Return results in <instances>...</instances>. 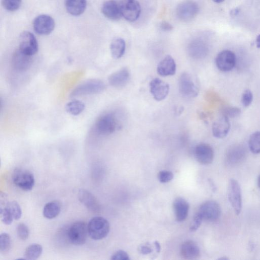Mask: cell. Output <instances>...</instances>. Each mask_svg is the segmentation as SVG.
I'll use <instances>...</instances> for the list:
<instances>
[{
    "mask_svg": "<svg viewBox=\"0 0 260 260\" xmlns=\"http://www.w3.org/2000/svg\"><path fill=\"white\" fill-rule=\"evenodd\" d=\"M69 241L75 245H82L87 240L88 227L84 221H77L67 229Z\"/></svg>",
    "mask_w": 260,
    "mask_h": 260,
    "instance_id": "cell-1",
    "label": "cell"
},
{
    "mask_svg": "<svg viewBox=\"0 0 260 260\" xmlns=\"http://www.w3.org/2000/svg\"><path fill=\"white\" fill-rule=\"evenodd\" d=\"M105 89L106 85L103 81L97 79L89 80L84 82L73 90L71 97H77L97 94L102 92Z\"/></svg>",
    "mask_w": 260,
    "mask_h": 260,
    "instance_id": "cell-2",
    "label": "cell"
},
{
    "mask_svg": "<svg viewBox=\"0 0 260 260\" xmlns=\"http://www.w3.org/2000/svg\"><path fill=\"white\" fill-rule=\"evenodd\" d=\"M118 127L115 116L111 113H105L100 116L95 124L96 133L101 136H109L113 134Z\"/></svg>",
    "mask_w": 260,
    "mask_h": 260,
    "instance_id": "cell-3",
    "label": "cell"
},
{
    "mask_svg": "<svg viewBox=\"0 0 260 260\" xmlns=\"http://www.w3.org/2000/svg\"><path fill=\"white\" fill-rule=\"evenodd\" d=\"M88 233L94 240H101L105 238L110 231V224L105 218L96 217L92 218L88 225Z\"/></svg>",
    "mask_w": 260,
    "mask_h": 260,
    "instance_id": "cell-4",
    "label": "cell"
},
{
    "mask_svg": "<svg viewBox=\"0 0 260 260\" xmlns=\"http://www.w3.org/2000/svg\"><path fill=\"white\" fill-rule=\"evenodd\" d=\"M13 181L17 187L25 191L32 190L35 182L31 172L20 168H17L14 171Z\"/></svg>",
    "mask_w": 260,
    "mask_h": 260,
    "instance_id": "cell-5",
    "label": "cell"
},
{
    "mask_svg": "<svg viewBox=\"0 0 260 260\" xmlns=\"http://www.w3.org/2000/svg\"><path fill=\"white\" fill-rule=\"evenodd\" d=\"M121 16L127 21H136L141 14V7L137 0H122L119 3Z\"/></svg>",
    "mask_w": 260,
    "mask_h": 260,
    "instance_id": "cell-6",
    "label": "cell"
},
{
    "mask_svg": "<svg viewBox=\"0 0 260 260\" xmlns=\"http://www.w3.org/2000/svg\"><path fill=\"white\" fill-rule=\"evenodd\" d=\"M179 89L180 94L185 98H192L197 97L200 89L191 76L187 73H183L180 77Z\"/></svg>",
    "mask_w": 260,
    "mask_h": 260,
    "instance_id": "cell-7",
    "label": "cell"
},
{
    "mask_svg": "<svg viewBox=\"0 0 260 260\" xmlns=\"http://www.w3.org/2000/svg\"><path fill=\"white\" fill-rule=\"evenodd\" d=\"M228 197L229 202L234 211L239 215L242 210V192L239 182L235 179H231L229 183Z\"/></svg>",
    "mask_w": 260,
    "mask_h": 260,
    "instance_id": "cell-8",
    "label": "cell"
},
{
    "mask_svg": "<svg viewBox=\"0 0 260 260\" xmlns=\"http://www.w3.org/2000/svg\"><path fill=\"white\" fill-rule=\"evenodd\" d=\"M199 11V7L196 3L190 0H185L177 6L176 14L180 20L187 22L196 17Z\"/></svg>",
    "mask_w": 260,
    "mask_h": 260,
    "instance_id": "cell-9",
    "label": "cell"
},
{
    "mask_svg": "<svg viewBox=\"0 0 260 260\" xmlns=\"http://www.w3.org/2000/svg\"><path fill=\"white\" fill-rule=\"evenodd\" d=\"M22 51L33 56L38 50V44L35 36L28 31L23 32L19 39V48Z\"/></svg>",
    "mask_w": 260,
    "mask_h": 260,
    "instance_id": "cell-10",
    "label": "cell"
},
{
    "mask_svg": "<svg viewBox=\"0 0 260 260\" xmlns=\"http://www.w3.org/2000/svg\"><path fill=\"white\" fill-rule=\"evenodd\" d=\"M204 220L214 222L221 216V210L220 205L215 201H210L204 203L198 212Z\"/></svg>",
    "mask_w": 260,
    "mask_h": 260,
    "instance_id": "cell-11",
    "label": "cell"
},
{
    "mask_svg": "<svg viewBox=\"0 0 260 260\" xmlns=\"http://www.w3.org/2000/svg\"><path fill=\"white\" fill-rule=\"evenodd\" d=\"M236 62V55L233 52L225 50L220 52L216 58L217 68L222 72H228L235 67Z\"/></svg>",
    "mask_w": 260,
    "mask_h": 260,
    "instance_id": "cell-12",
    "label": "cell"
},
{
    "mask_svg": "<svg viewBox=\"0 0 260 260\" xmlns=\"http://www.w3.org/2000/svg\"><path fill=\"white\" fill-rule=\"evenodd\" d=\"M35 32L40 35L50 34L55 28V22L50 16L42 15L36 17L33 21Z\"/></svg>",
    "mask_w": 260,
    "mask_h": 260,
    "instance_id": "cell-13",
    "label": "cell"
},
{
    "mask_svg": "<svg viewBox=\"0 0 260 260\" xmlns=\"http://www.w3.org/2000/svg\"><path fill=\"white\" fill-rule=\"evenodd\" d=\"M32 56L23 52L20 49L16 50L12 58L13 69L18 72H24L28 71L32 63Z\"/></svg>",
    "mask_w": 260,
    "mask_h": 260,
    "instance_id": "cell-14",
    "label": "cell"
},
{
    "mask_svg": "<svg viewBox=\"0 0 260 260\" xmlns=\"http://www.w3.org/2000/svg\"><path fill=\"white\" fill-rule=\"evenodd\" d=\"M194 156L200 163L208 165L212 164L214 161V151L210 145L201 144L195 148Z\"/></svg>",
    "mask_w": 260,
    "mask_h": 260,
    "instance_id": "cell-15",
    "label": "cell"
},
{
    "mask_svg": "<svg viewBox=\"0 0 260 260\" xmlns=\"http://www.w3.org/2000/svg\"><path fill=\"white\" fill-rule=\"evenodd\" d=\"M150 87L151 93L158 101L164 100L169 92V85L158 78L153 80L150 84Z\"/></svg>",
    "mask_w": 260,
    "mask_h": 260,
    "instance_id": "cell-16",
    "label": "cell"
},
{
    "mask_svg": "<svg viewBox=\"0 0 260 260\" xmlns=\"http://www.w3.org/2000/svg\"><path fill=\"white\" fill-rule=\"evenodd\" d=\"M78 199L89 211L98 213L100 210V206L94 195L86 189H80L78 193Z\"/></svg>",
    "mask_w": 260,
    "mask_h": 260,
    "instance_id": "cell-17",
    "label": "cell"
},
{
    "mask_svg": "<svg viewBox=\"0 0 260 260\" xmlns=\"http://www.w3.org/2000/svg\"><path fill=\"white\" fill-rule=\"evenodd\" d=\"M246 156L245 148L241 145H235L227 150L226 160L229 165L234 166L242 162Z\"/></svg>",
    "mask_w": 260,
    "mask_h": 260,
    "instance_id": "cell-18",
    "label": "cell"
},
{
    "mask_svg": "<svg viewBox=\"0 0 260 260\" xmlns=\"http://www.w3.org/2000/svg\"><path fill=\"white\" fill-rule=\"evenodd\" d=\"M230 128L231 124L229 118L223 115L213 125V135L217 139H224L228 135Z\"/></svg>",
    "mask_w": 260,
    "mask_h": 260,
    "instance_id": "cell-19",
    "label": "cell"
},
{
    "mask_svg": "<svg viewBox=\"0 0 260 260\" xmlns=\"http://www.w3.org/2000/svg\"><path fill=\"white\" fill-rule=\"evenodd\" d=\"M103 15L112 21H118L122 17L119 3L114 0H109L104 3L102 7Z\"/></svg>",
    "mask_w": 260,
    "mask_h": 260,
    "instance_id": "cell-20",
    "label": "cell"
},
{
    "mask_svg": "<svg viewBox=\"0 0 260 260\" xmlns=\"http://www.w3.org/2000/svg\"><path fill=\"white\" fill-rule=\"evenodd\" d=\"M176 71V63L170 55H167L162 59L157 67L158 74L163 77L174 76Z\"/></svg>",
    "mask_w": 260,
    "mask_h": 260,
    "instance_id": "cell-21",
    "label": "cell"
},
{
    "mask_svg": "<svg viewBox=\"0 0 260 260\" xmlns=\"http://www.w3.org/2000/svg\"><path fill=\"white\" fill-rule=\"evenodd\" d=\"M129 77V72L128 69L123 68L111 74L108 78V83L114 88H122L127 83Z\"/></svg>",
    "mask_w": 260,
    "mask_h": 260,
    "instance_id": "cell-22",
    "label": "cell"
},
{
    "mask_svg": "<svg viewBox=\"0 0 260 260\" xmlns=\"http://www.w3.org/2000/svg\"><path fill=\"white\" fill-rule=\"evenodd\" d=\"M180 253L185 259L197 258L201 253L200 248L197 243L191 240L184 242L181 245Z\"/></svg>",
    "mask_w": 260,
    "mask_h": 260,
    "instance_id": "cell-23",
    "label": "cell"
},
{
    "mask_svg": "<svg viewBox=\"0 0 260 260\" xmlns=\"http://www.w3.org/2000/svg\"><path fill=\"white\" fill-rule=\"evenodd\" d=\"M173 207L176 221L181 222L185 221L188 214V203L182 198H177L174 201Z\"/></svg>",
    "mask_w": 260,
    "mask_h": 260,
    "instance_id": "cell-24",
    "label": "cell"
},
{
    "mask_svg": "<svg viewBox=\"0 0 260 260\" xmlns=\"http://www.w3.org/2000/svg\"><path fill=\"white\" fill-rule=\"evenodd\" d=\"M65 8L68 12L74 16L82 15L87 8V0H65Z\"/></svg>",
    "mask_w": 260,
    "mask_h": 260,
    "instance_id": "cell-25",
    "label": "cell"
},
{
    "mask_svg": "<svg viewBox=\"0 0 260 260\" xmlns=\"http://www.w3.org/2000/svg\"><path fill=\"white\" fill-rule=\"evenodd\" d=\"M188 50L190 56L194 58L199 59L204 58L207 55L208 48L203 41L196 40L189 44Z\"/></svg>",
    "mask_w": 260,
    "mask_h": 260,
    "instance_id": "cell-26",
    "label": "cell"
},
{
    "mask_svg": "<svg viewBox=\"0 0 260 260\" xmlns=\"http://www.w3.org/2000/svg\"><path fill=\"white\" fill-rule=\"evenodd\" d=\"M61 211L60 203L56 201L47 203L44 207L43 214L47 219H53L57 217Z\"/></svg>",
    "mask_w": 260,
    "mask_h": 260,
    "instance_id": "cell-27",
    "label": "cell"
},
{
    "mask_svg": "<svg viewBox=\"0 0 260 260\" xmlns=\"http://www.w3.org/2000/svg\"><path fill=\"white\" fill-rule=\"evenodd\" d=\"M125 50V43L121 38H115L110 44L111 55L114 58H121L124 54Z\"/></svg>",
    "mask_w": 260,
    "mask_h": 260,
    "instance_id": "cell-28",
    "label": "cell"
},
{
    "mask_svg": "<svg viewBox=\"0 0 260 260\" xmlns=\"http://www.w3.org/2000/svg\"><path fill=\"white\" fill-rule=\"evenodd\" d=\"M43 251L42 245L39 244H33L28 246L24 253L25 259L35 260L38 259Z\"/></svg>",
    "mask_w": 260,
    "mask_h": 260,
    "instance_id": "cell-29",
    "label": "cell"
},
{
    "mask_svg": "<svg viewBox=\"0 0 260 260\" xmlns=\"http://www.w3.org/2000/svg\"><path fill=\"white\" fill-rule=\"evenodd\" d=\"M85 108V105L84 103L79 100L71 101L65 106L67 111L73 115L80 114L84 110Z\"/></svg>",
    "mask_w": 260,
    "mask_h": 260,
    "instance_id": "cell-30",
    "label": "cell"
},
{
    "mask_svg": "<svg viewBox=\"0 0 260 260\" xmlns=\"http://www.w3.org/2000/svg\"><path fill=\"white\" fill-rule=\"evenodd\" d=\"M248 145L249 150L253 154H260V132H256L250 136Z\"/></svg>",
    "mask_w": 260,
    "mask_h": 260,
    "instance_id": "cell-31",
    "label": "cell"
},
{
    "mask_svg": "<svg viewBox=\"0 0 260 260\" xmlns=\"http://www.w3.org/2000/svg\"><path fill=\"white\" fill-rule=\"evenodd\" d=\"M12 246L10 235L7 233H3L0 235V251L6 252L10 250Z\"/></svg>",
    "mask_w": 260,
    "mask_h": 260,
    "instance_id": "cell-32",
    "label": "cell"
},
{
    "mask_svg": "<svg viewBox=\"0 0 260 260\" xmlns=\"http://www.w3.org/2000/svg\"><path fill=\"white\" fill-rule=\"evenodd\" d=\"M0 215H1L2 221L6 225H11L14 220V217L8 206V203L5 205V208H1Z\"/></svg>",
    "mask_w": 260,
    "mask_h": 260,
    "instance_id": "cell-33",
    "label": "cell"
},
{
    "mask_svg": "<svg viewBox=\"0 0 260 260\" xmlns=\"http://www.w3.org/2000/svg\"><path fill=\"white\" fill-rule=\"evenodd\" d=\"M4 8L8 11L14 12L21 7L22 0H2Z\"/></svg>",
    "mask_w": 260,
    "mask_h": 260,
    "instance_id": "cell-34",
    "label": "cell"
},
{
    "mask_svg": "<svg viewBox=\"0 0 260 260\" xmlns=\"http://www.w3.org/2000/svg\"><path fill=\"white\" fill-rule=\"evenodd\" d=\"M8 206L11 211L14 220H19L21 218L22 216V210L20 206L17 202L8 203Z\"/></svg>",
    "mask_w": 260,
    "mask_h": 260,
    "instance_id": "cell-35",
    "label": "cell"
},
{
    "mask_svg": "<svg viewBox=\"0 0 260 260\" xmlns=\"http://www.w3.org/2000/svg\"><path fill=\"white\" fill-rule=\"evenodd\" d=\"M17 234L19 238L22 240H27L30 235L28 226L24 223H20L17 227Z\"/></svg>",
    "mask_w": 260,
    "mask_h": 260,
    "instance_id": "cell-36",
    "label": "cell"
},
{
    "mask_svg": "<svg viewBox=\"0 0 260 260\" xmlns=\"http://www.w3.org/2000/svg\"><path fill=\"white\" fill-rule=\"evenodd\" d=\"M241 113V110L237 107H227L224 109L223 115L229 118H235Z\"/></svg>",
    "mask_w": 260,
    "mask_h": 260,
    "instance_id": "cell-37",
    "label": "cell"
},
{
    "mask_svg": "<svg viewBox=\"0 0 260 260\" xmlns=\"http://www.w3.org/2000/svg\"><path fill=\"white\" fill-rule=\"evenodd\" d=\"M174 177L173 173L170 171L163 170L159 172L158 178L162 183H167L171 181Z\"/></svg>",
    "mask_w": 260,
    "mask_h": 260,
    "instance_id": "cell-38",
    "label": "cell"
},
{
    "mask_svg": "<svg viewBox=\"0 0 260 260\" xmlns=\"http://www.w3.org/2000/svg\"><path fill=\"white\" fill-rule=\"evenodd\" d=\"M203 220V218L199 213L195 215L190 226V231L191 232L197 231L201 227Z\"/></svg>",
    "mask_w": 260,
    "mask_h": 260,
    "instance_id": "cell-39",
    "label": "cell"
},
{
    "mask_svg": "<svg viewBox=\"0 0 260 260\" xmlns=\"http://www.w3.org/2000/svg\"><path fill=\"white\" fill-rule=\"evenodd\" d=\"M253 95L249 90H245L242 96V103L244 107H248L252 102Z\"/></svg>",
    "mask_w": 260,
    "mask_h": 260,
    "instance_id": "cell-40",
    "label": "cell"
},
{
    "mask_svg": "<svg viewBox=\"0 0 260 260\" xmlns=\"http://www.w3.org/2000/svg\"><path fill=\"white\" fill-rule=\"evenodd\" d=\"M111 259L112 260H128L129 257L125 251L119 250L112 255Z\"/></svg>",
    "mask_w": 260,
    "mask_h": 260,
    "instance_id": "cell-41",
    "label": "cell"
},
{
    "mask_svg": "<svg viewBox=\"0 0 260 260\" xmlns=\"http://www.w3.org/2000/svg\"><path fill=\"white\" fill-rule=\"evenodd\" d=\"M161 29L165 32L170 31L172 30L173 27L171 24L166 22H163L161 24Z\"/></svg>",
    "mask_w": 260,
    "mask_h": 260,
    "instance_id": "cell-42",
    "label": "cell"
},
{
    "mask_svg": "<svg viewBox=\"0 0 260 260\" xmlns=\"http://www.w3.org/2000/svg\"><path fill=\"white\" fill-rule=\"evenodd\" d=\"M152 249L148 245H142L140 248V252L143 254H148L152 252Z\"/></svg>",
    "mask_w": 260,
    "mask_h": 260,
    "instance_id": "cell-43",
    "label": "cell"
},
{
    "mask_svg": "<svg viewBox=\"0 0 260 260\" xmlns=\"http://www.w3.org/2000/svg\"><path fill=\"white\" fill-rule=\"evenodd\" d=\"M240 10L238 8L232 10L230 12V16L231 17H236L239 13Z\"/></svg>",
    "mask_w": 260,
    "mask_h": 260,
    "instance_id": "cell-44",
    "label": "cell"
},
{
    "mask_svg": "<svg viewBox=\"0 0 260 260\" xmlns=\"http://www.w3.org/2000/svg\"><path fill=\"white\" fill-rule=\"evenodd\" d=\"M155 245L156 247V249L158 252H159L161 250V246L160 243L158 241L155 242Z\"/></svg>",
    "mask_w": 260,
    "mask_h": 260,
    "instance_id": "cell-45",
    "label": "cell"
},
{
    "mask_svg": "<svg viewBox=\"0 0 260 260\" xmlns=\"http://www.w3.org/2000/svg\"><path fill=\"white\" fill-rule=\"evenodd\" d=\"M256 44L257 48H260V34L257 36L256 39Z\"/></svg>",
    "mask_w": 260,
    "mask_h": 260,
    "instance_id": "cell-46",
    "label": "cell"
},
{
    "mask_svg": "<svg viewBox=\"0 0 260 260\" xmlns=\"http://www.w3.org/2000/svg\"><path fill=\"white\" fill-rule=\"evenodd\" d=\"M225 0H213V2L217 4H221L223 2H224Z\"/></svg>",
    "mask_w": 260,
    "mask_h": 260,
    "instance_id": "cell-47",
    "label": "cell"
},
{
    "mask_svg": "<svg viewBox=\"0 0 260 260\" xmlns=\"http://www.w3.org/2000/svg\"><path fill=\"white\" fill-rule=\"evenodd\" d=\"M257 185L258 187L260 189V175H259L258 179H257Z\"/></svg>",
    "mask_w": 260,
    "mask_h": 260,
    "instance_id": "cell-48",
    "label": "cell"
},
{
    "mask_svg": "<svg viewBox=\"0 0 260 260\" xmlns=\"http://www.w3.org/2000/svg\"><path fill=\"white\" fill-rule=\"evenodd\" d=\"M220 259H228L229 258L228 257H222V258H219Z\"/></svg>",
    "mask_w": 260,
    "mask_h": 260,
    "instance_id": "cell-49",
    "label": "cell"
}]
</instances>
